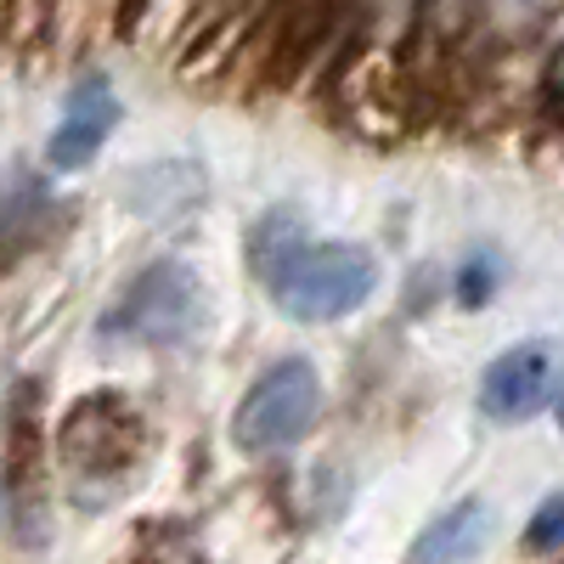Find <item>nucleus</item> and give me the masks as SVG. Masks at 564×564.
<instances>
[{"label": "nucleus", "instance_id": "obj_1", "mask_svg": "<svg viewBox=\"0 0 564 564\" xmlns=\"http://www.w3.org/2000/svg\"><path fill=\"white\" fill-rule=\"evenodd\" d=\"M204 327V282L186 260H153L102 316V339L130 350H175Z\"/></svg>", "mask_w": 564, "mask_h": 564}, {"label": "nucleus", "instance_id": "obj_2", "mask_svg": "<svg viewBox=\"0 0 564 564\" xmlns=\"http://www.w3.org/2000/svg\"><path fill=\"white\" fill-rule=\"evenodd\" d=\"M265 289L289 322L322 327V322H339L372 300V289H379V254L361 243H311Z\"/></svg>", "mask_w": 564, "mask_h": 564}, {"label": "nucleus", "instance_id": "obj_3", "mask_svg": "<svg viewBox=\"0 0 564 564\" xmlns=\"http://www.w3.org/2000/svg\"><path fill=\"white\" fill-rule=\"evenodd\" d=\"M322 417V372L305 356H282L271 361L249 395L231 412V446L249 457H276L300 446Z\"/></svg>", "mask_w": 564, "mask_h": 564}, {"label": "nucleus", "instance_id": "obj_4", "mask_svg": "<svg viewBox=\"0 0 564 564\" xmlns=\"http://www.w3.org/2000/svg\"><path fill=\"white\" fill-rule=\"evenodd\" d=\"M558 384H564V379H558V356H553V345L531 339V345L502 350V356L480 372V395H475V406H480V417H491V423H520V417L553 406Z\"/></svg>", "mask_w": 564, "mask_h": 564}, {"label": "nucleus", "instance_id": "obj_5", "mask_svg": "<svg viewBox=\"0 0 564 564\" xmlns=\"http://www.w3.org/2000/svg\"><path fill=\"white\" fill-rule=\"evenodd\" d=\"M124 119V102L108 74H85L74 79L68 102H63V119L52 130V141H45V164L52 170H85L90 159L102 153V141L119 130Z\"/></svg>", "mask_w": 564, "mask_h": 564}, {"label": "nucleus", "instance_id": "obj_6", "mask_svg": "<svg viewBox=\"0 0 564 564\" xmlns=\"http://www.w3.org/2000/svg\"><path fill=\"white\" fill-rule=\"evenodd\" d=\"M497 531V508L486 497H463L417 531L406 564H475Z\"/></svg>", "mask_w": 564, "mask_h": 564}, {"label": "nucleus", "instance_id": "obj_7", "mask_svg": "<svg viewBox=\"0 0 564 564\" xmlns=\"http://www.w3.org/2000/svg\"><path fill=\"white\" fill-rule=\"evenodd\" d=\"M300 249H311V231L294 209H271L260 226H254V249H249V265L260 282H271L282 265H289Z\"/></svg>", "mask_w": 564, "mask_h": 564}, {"label": "nucleus", "instance_id": "obj_8", "mask_svg": "<svg viewBox=\"0 0 564 564\" xmlns=\"http://www.w3.org/2000/svg\"><path fill=\"white\" fill-rule=\"evenodd\" d=\"M525 547H531V553H553V547H564V491L547 497V502L536 508V520L525 525Z\"/></svg>", "mask_w": 564, "mask_h": 564}, {"label": "nucleus", "instance_id": "obj_9", "mask_svg": "<svg viewBox=\"0 0 564 564\" xmlns=\"http://www.w3.org/2000/svg\"><path fill=\"white\" fill-rule=\"evenodd\" d=\"M491 7H497V18H502V23L525 29V23H542V12L553 7V0H491Z\"/></svg>", "mask_w": 564, "mask_h": 564}, {"label": "nucleus", "instance_id": "obj_10", "mask_svg": "<svg viewBox=\"0 0 564 564\" xmlns=\"http://www.w3.org/2000/svg\"><path fill=\"white\" fill-rule=\"evenodd\" d=\"M463 300H468V305H480V300H486V254L463 271Z\"/></svg>", "mask_w": 564, "mask_h": 564}]
</instances>
